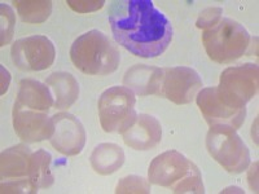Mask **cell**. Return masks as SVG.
Instances as JSON below:
<instances>
[{
  "mask_svg": "<svg viewBox=\"0 0 259 194\" xmlns=\"http://www.w3.org/2000/svg\"><path fill=\"white\" fill-rule=\"evenodd\" d=\"M0 70H2V94H4L7 92V89H8V87H9V82H11V75H9L8 70L4 68L3 65H2Z\"/></svg>",
  "mask_w": 259,
  "mask_h": 194,
  "instance_id": "26",
  "label": "cell"
},
{
  "mask_svg": "<svg viewBox=\"0 0 259 194\" xmlns=\"http://www.w3.org/2000/svg\"><path fill=\"white\" fill-rule=\"evenodd\" d=\"M112 32L118 44L143 59L161 56L172 40V25L150 0L113 2Z\"/></svg>",
  "mask_w": 259,
  "mask_h": 194,
  "instance_id": "1",
  "label": "cell"
},
{
  "mask_svg": "<svg viewBox=\"0 0 259 194\" xmlns=\"http://www.w3.org/2000/svg\"><path fill=\"white\" fill-rule=\"evenodd\" d=\"M222 15H223V9L219 8V7L207 8L201 12L196 25H197L198 29L206 30L209 29V27L214 26L215 24H218L222 18Z\"/></svg>",
  "mask_w": 259,
  "mask_h": 194,
  "instance_id": "24",
  "label": "cell"
},
{
  "mask_svg": "<svg viewBox=\"0 0 259 194\" xmlns=\"http://www.w3.org/2000/svg\"><path fill=\"white\" fill-rule=\"evenodd\" d=\"M124 152L117 144H100L97 145L90 157L92 168L99 175H112L123 166Z\"/></svg>",
  "mask_w": 259,
  "mask_h": 194,
  "instance_id": "18",
  "label": "cell"
},
{
  "mask_svg": "<svg viewBox=\"0 0 259 194\" xmlns=\"http://www.w3.org/2000/svg\"><path fill=\"white\" fill-rule=\"evenodd\" d=\"M202 43L212 61L230 64L246 53L250 47V34L237 21L221 18L218 24L203 30Z\"/></svg>",
  "mask_w": 259,
  "mask_h": 194,
  "instance_id": "3",
  "label": "cell"
},
{
  "mask_svg": "<svg viewBox=\"0 0 259 194\" xmlns=\"http://www.w3.org/2000/svg\"><path fill=\"white\" fill-rule=\"evenodd\" d=\"M16 101L38 112H47L51 106L55 105V100L48 85L31 78L21 80Z\"/></svg>",
  "mask_w": 259,
  "mask_h": 194,
  "instance_id": "17",
  "label": "cell"
},
{
  "mask_svg": "<svg viewBox=\"0 0 259 194\" xmlns=\"http://www.w3.org/2000/svg\"><path fill=\"white\" fill-rule=\"evenodd\" d=\"M135 94L127 87H110L99 99L97 109L105 132L123 133L136 121Z\"/></svg>",
  "mask_w": 259,
  "mask_h": 194,
  "instance_id": "4",
  "label": "cell"
},
{
  "mask_svg": "<svg viewBox=\"0 0 259 194\" xmlns=\"http://www.w3.org/2000/svg\"><path fill=\"white\" fill-rule=\"evenodd\" d=\"M12 4L21 20L26 24H43L52 12V2L50 0H15Z\"/></svg>",
  "mask_w": 259,
  "mask_h": 194,
  "instance_id": "20",
  "label": "cell"
},
{
  "mask_svg": "<svg viewBox=\"0 0 259 194\" xmlns=\"http://www.w3.org/2000/svg\"><path fill=\"white\" fill-rule=\"evenodd\" d=\"M12 118L15 132L22 141L29 144L50 140L55 132L52 118L45 112L30 109L17 101L13 105Z\"/></svg>",
  "mask_w": 259,
  "mask_h": 194,
  "instance_id": "11",
  "label": "cell"
},
{
  "mask_svg": "<svg viewBox=\"0 0 259 194\" xmlns=\"http://www.w3.org/2000/svg\"><path fill=\"white\" fill-rule=\"evenodd\" d=\"M69 7H70L73 11L79 13H89L97 11V9L103 8L105 2L103 0H94V2H89V0H79V2H75V0H69L68 2Z\"/></svg>",
  "mask_w": 259,
  "mask_h": 194,
  "instance_id": "25",
  "label": "cell"
},
{
  "mask_svg": "<svg viewBox=\"0 0 259 194\" xmlns=\"http://www.w3.org/2000/svg\"><path fill=\"white\" fill-rule=\"evenodd\" d=\"M197 168L193 162L182 153L177 150H167L152 161L148 170V180L150 184L170 188L174 191Z\"/></svg>",
  "mask_w": 259,
  "mask_h": 194,
  "instance_id": "8",
  "label": "cell"
},
{
  "mask_svg": "<svg viewBox=\"0 0 259 194\" xmlns=\"http://www.w3.org/2000/svg\"><path fill=\"white\" fill-rule=\"evenodd\" d=\"M13 64L20 70L41 71L52 66L56 51L52 41L43 35H32L16 40L11 50Z\"/></svg>",
  "mask_w": 259,
  "mask_h": 194,
  "instance_id": "7",
  "label": "cell"
},
{
  "mask_svg": "<svg viewBox=\"0 0 259 194\" xmlns=\"http://www.w3.org/2000/svg\"><path fill=\"white\" fill-rule=\"evenodd\" d=\"M122 136L127 147L135 150H148L161 142L162 127L153 115L139 114L135 123L126 129Z\"/></svg>",
  "mask_w": 259,
  "mask_h": 194,
  "instance_id": "13",
  "label": "cell"
},
{
  "mask_svg": "<svg viewBox=\"0 0 259 194\" xmlns=\"http://www.w3.org/2000/svg\"><path fill=\"white\" fill-rule=\"evenodd\" d=\"M32 153L34 152L29 147L22 144L3 150L0 157L2 181L29 177L30 161H31Z\"/></svg>",
  "mask_w": 259,
  "mask_h": 194,
  "instance_id": "15",
  "label": "cell"
},
{
  "mask_svg": "<svg viewBox=\"0 0 259 194\" xmlns=\"http://www.w3.org/2000/svg\"><path fill=\"white\" fill-rule=\"evenodd\" d=\"M258 65L247 62L227 68L215 87L219 99L233 109H246V104L258 93Z\"/></svg>",
  "mask_w": 259,
  "mask_h": 194,
  "instance_id": "5",
  "label": "cell"
},
{
  "mask_svg": "<svg viewBox=\"0 0 259 194\" xmlns=\"http://www.w3.org/2000/svg\"><path fill=\"white\" fill-rule=\"evenodd\" d=\"M162 82L163 69L149 65H135L126 71L123 78L124 87L140 96H161Z\"/></svg>",
  "mask_w": 259,
  "mask_h": 194,
  "instance_id": "14",
  "label": "cell"
},
{
  "mask_svg": "<svg viewBox=\"0 0 259 194\" xmlns=\"http://www.w3.org/2000/svg\"><path fill=\"white\" fill-rule=\"evenodd\" d=\"M210 156L230 174H241L249 167L250 152L232 128H210L206 136Z\"/></svg>",
  "mask_w": 259,
  "mask_h": 194,
  "instance_id": "6",
  "label": "cell"
},
{
  "mask_svg": "<svg viewBox=\"0 0 259 194\" xmlns=\"http://www.w3.org/2000/svg\"><path fill=\"white\" fill-rule=\"evenodd\" d=\"M55 132L50 138L57 152L64 156H77L85 145V129L82 122L70 113H57L52 117Z\"/></svg>",
  "mask_w": 259,
  "mask_h": 194,
  "instance_id": "12",
  "label": "cell"
},
{
  "mask_svg": "<svg viewBox=\"0 0 259 194\" xmlns=\"http://www.w3.org/2000/svg\"><path fill=\"white\" fill-rule=\"evenodd\" d=\"M197 105L210 128L237 129L246 118V109H233L219 99L215 87L203 88L197 94Z\"/></svg>",
  "mask_w": 259,
  "mask_h": 194,
  "instance_id": "9",
  "label": "cell"
},
{
  "mask_svg": "<svg viewBox=\"0 0 259 194\" xmlns=\"http://www.w3.org/2000/svg\"><path fill=\"white\" fill-rule=\"evenodd\" d=\"M75 68L87 75H109L121 62L119 51L104 32L90 30L75 39L70 48Z\"/></svg>",
  "mask_w": 259,
  "mask_h": 194,
  "instance_id": "2",
  "label": "cell"
},
{
  "mask_svg": "<svg viewBox=\"0 0 259 194\" xmlns=\"http://www.w3.org/2000/svg\"><path fill=\"white\" fill-rule=\"evenodd\" d=\"M51 154L43 149L34 152L30 161L29 179L36 189L50 188L53 184V176L51 174Z\"/></svg>",
  "mask_w": 259,
  "mask_h": 194,
  "instance_id": "19",
  "label": "cell"
},
{
  "mask_svg": "<svg viewBox=\"0 0 259 194\" xmlns=\"http://www.w3.org/2000/svg\"><path fill=\"white\" fill-rule=\"evenodd\" d=\"M46 84L51 89L55 100V108L69 109L79 97V84L78 80L66 71L52 73L46 79Z\"/></svg>",
  "mask_w": 259,
  "mask_h": 194,
  "instance_id": "16",
  "label": "cell"
},
{
  "mask_svg": "<svg viewBox=\"0 0 259 194\" xmlns=\"http://www.w3.org/2000/svg\"><path fill=\"white\" fill-rule=\"evenodd\" d=\"M115 193L118 194H144L150 193V182L149 180L142 176L130 175L119 180Z\"/></svg>",
  "mask_w": 259,
  "mask_h": 194,
  "instance_id": "21",
  "label": "cell"
},
{
  "mask_svg": "<svg viewBox=\"0 0 259 194\" xmlns=\"http://www.w3.org/2000/svg\"><path fill=\"white\" fill-rule=\"evenodd\" d=\"M2 9V30H0V45L4 47L12 40L13 34H15V25H16V15L13 9L6 3H2L0 6Z\"/></svg>",
  "mask_w": 259,
  "mask_h": 194,
  "instance_id": "22",
  "label": "cell"
},
{
  "mask_svg": "<svg viewBox=\"0 0 259 194\" xmlns=\"http://www.w3.org/2000/svg\"><path fill=\"white\" fill-rule=\"evenodd\" d=\"M202 88V79L194 69L187 66L163 69L161 96L178 105H184L193 100Z\"/></svg>",
  "mask_w": 259,
  "mask_h": 194,
  "instance_id": "10",
  "label": "cell"
},
{
  "mask_svg": "<svg viewBox=\"0 0 259 194\" xmlns=\"http://www.w3.org/2000/svg\"><path fill=\"white\" fill-rule=\"evenodd\" d=\"M38 189L29 177L2 181V193H36Z\"/></svg>",
  "mask_w": 259,
  "mask_h": 194,
  "instance_id": "23",
  "label": "cell"
}]
</instances>
